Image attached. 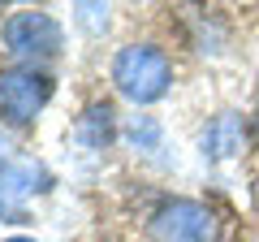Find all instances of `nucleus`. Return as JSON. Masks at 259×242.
<instances>
[{
	"mask_svg": "<svg viewBox=\"0 0 259 242\" xmlns=\"http://www.w3.org/2000/svg\"><path fill=\"white\" fill-rule=\"evenodd\" d=\"M112 83L130 104H156L173 87V65L168 56L151 44H130L112 56Z\"/></svg>",
	"mask_w": 259,
	"mask_h": 242,
	"instance_id": "obj_1",
	"label": "nucleus"
},
{
	"mask_svg": "<svg viewBox=\"0 0 259 242\" xmlns=\"http://www.w3.org/2000/svg\"><path fill=\"white\" fill-rule=\"evenodd\" d=\"M0 44L13 61H52L61 52V22L44 9H22L5 22Z\"/></svg>",
	"mask_w": 259,
	"mask_h": 242,
	"instance_id": "obj_2",
	"label": "nucleus"
},
{
	"mask_svg": "<svg viewBox=\"0 0 259 242\" xmlns=\"http://www.w3.org/2000/svg\"><path fill=\"white\" fill-rule=\"evenodd\" d=\"M52 100V78L39 74L35 65H18L0 74V117L9 126H30Z\"/></svg>",
	"mask_w": 259,
	"mask_h": 242,
	"instance_id": "obj_3",
	"label": "nucleus"
},
{
	"mask_svg": "<svg viewBox=\"0 0 259 242\" xmlns=\"http://www.w3.org/2000/svg\"><path fill=\"white\" fill-rule=\"evenodd\" d=\"M151 233L160 242H216L221 221L212 208L194 204V199H164L160 212L151 216Z\"/></svg>",
	"mask_w": 259,
	"mask_h": 242,
	"instance_id": "obj_4",
	"label": "nucleus"
},
{
	"mask_svg": "<svg viewBox=\"0 0 259 242\" xmlns=\"http://www.w3.org/2000/svg\"><path fill=\"white\" fill-rule=\"evenodd\" d=\"M242 147H246V126H242L238 112H221V117L207 121V130H203L207 160H233V156H242Z\"/></svg>",
	"mask_w": 259,
	"mask_h": 242,
	"instance_id": "obj_5",
	"label": "nucleus"
},
{
	"mask_svg": "<svg viewBox=\"0 0 259 242\" xmlns=\"http://www.w3.org/2000/svg\"><path fill=\"white\" fill-rule=\"evenodd\" d=\"M74 139L82 143L87 151H104L108 147V143L117 139V112H112V104H91V108L78 117Z\"/></svg>",
	"mask_w": 259,
	"mask_h": 242,
	"instance_id": "obj_6",
	"label": "nucleus"
},
{
	"mask_svg": "<svg viewBox=\"0 0 259 242\" xmlns=\"http://www.w3.org/2000/svg\"><path fill=\"white\" fill-rule=\"evenodd\" d=\"M121 134L134 151H160V143H164V130H160L156 117H130V126Z\"/></svg>",
	"mask_w": 259,
	"mask_h": 242,
	"instance_id": "obj_7",
	"label": "nucleus"
},
{
	"mask_svg": "<svg viewBox=\"0 0 259 242\" xmlns=\"http://www.w3.org/2000/svg\"><path fill=\"white\" fill-rule=\"evenodd\" d=\"M74 18H78V26L100 35V30H108V5H74Z\"/></svg>",
	"mask_w": 259,
	"mask_h": 242,
	"instance_id": "obj_8",
	"label": "nucleus"
},
{
	"mask_svg": "<svg viewBox=\"0 0 259 242\" xmlns=\"http://www.w3.org/2000/svg\"><path fill=\"white\" fill-rule=\"evenodd\" d=\"M250 204H255V212H259V177H255V186H250Z\"/></svg>",
	"mask_w": 259,
	"mask_h": 242,
	"instance_id": "obj_9",
	"label": "nucleus"
},
{
	"mask_svg": "<svg viewBox=\"0 0 259 242\" xmlns=\"http://www.w3.org/2000/svg\"><path fill=\"white\" fill-rule=\"evenodd\" d=\"M0 242H35V238H0Z\"/></svg>",
	"mask_w": 259,
	"mask_h": 242,
	"instance_id": "obj_10",
	"label": "nucleus"
},
{
	"mask_svg": "<svg viewBox=\"0 0 259 242\" xmlns=\"http://www.w3.org/2000/svg\"><path fill=\"white\" fill-rule=\"evenodd\" d=\"M255 134H259V104H255Z\"/></svg>",
	"mask_w": 259,
	"mask_h": 242,
	"instance_id": "obj_11",
	"label": "nucleus"
}]
</instances>
